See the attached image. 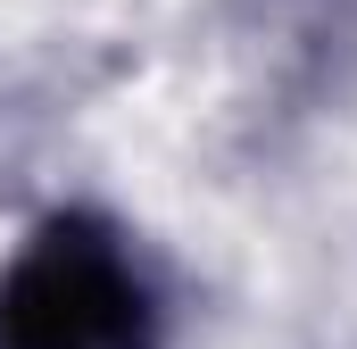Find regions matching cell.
I'll use <instances>...</instances> for the list:
<instances>
[{"label":"cell","instance_id":"obj_1","mask_svg":"<svg viewBox=\"0 0 357 349\" xmlns=\"http://www.w3.org/2000/svg\"><path fill=\"white\" fill-rule=\"evenodd\" d=\"M150 341H158V299L133 250L91 216L42 225L0 274V349H150Z\"/></svg>","mask_w":357,"mask_h":349}]
</instances>
